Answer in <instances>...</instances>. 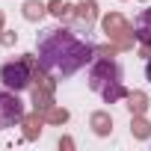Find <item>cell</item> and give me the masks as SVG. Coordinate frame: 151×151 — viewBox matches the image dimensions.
<instances>
[{"mask_svg":"<svg viewBox=\"0 0 151 151\" xmlns=\"http://www.w3.org/2000/svg\"><path fill=\"white\" fill-rule=\"evenodd\" d=\"M145 77H148V83H151V56H148V62H145Z\"/></svg>","mask_w":151,"mask_h":151,"instance_id":"obj_12","label":"cell"},{"mask_svg":"<svg viewBox=\"0 0 151 151\" xmlns=\"http://www.w3.org/2000/svg\"><path fill=\"white\" fill-rule=\"evenodd\" d=\"M92 124H95V133H110V127H113V122L104 113H95L92 116Z\"/></svg>","mask_w":151,"mask_h":151,"instance_id":"obj_7","label":"cell"},{"mask_svg":"<svg viewBox=\"0 0 151 151\" xmlns=\"http://www.w3.org/2000/svg\"><path fill=\"white\" fill-rule=\"evenodd\" d=\"M104 30H107L110 39H122L127 33V24H124L122 15H110V18H104Z\"/></svg>","mask_w":151,"mask_h":151,"instance_id":"obj_6","label":"cell"},{"mask_svg":"<svg viewBox=\"0 0 151 151\" xmlns=\"http://www.w3.org/2000/svg\"><path fill=\"white\" fill-rule=\"evenodd\" d=\"M21 119H24V104H21L12 92H3V89H0V130L15 127Z\"/></svg>","mask_w":151,"mask_h":151,"instance_id":"obj_4","label":"cell"},{"mask_svg":"<svg viewBox=\"0 0 151 151\" xmlns=\"http://www.w3.org/2000/svg\"><path fill=\"white\" fill-rule=\"evenodd\" d=\"M0 80H3L6 89L12 92H21L30 86L33 74H30V59H15V62H6L3 68H0Z\"/></svg>","mask_w":151,"mask_h":151,"instance_id":"obj_3","label":"cell"},{"mask_svg":"<svg viewBox=\"0 0 151 151\" xmlns=\"http://www.w3.org/2000/svg\"><path fill=\"white\" fill-rule=\"evenodd\" d=\"M50 6H53L50 12H53V15H59V18H62V15H71V6H68V3H62V0H53Z\"/></svg>","mask_w":151,"mask_h":151,"instance_id":"obj_9","label":"cell"},{"mask_svg":"<svg viewBox=\"0 0 151 151\" xmlns=\"http://www.w3.org/2000/svg\"><path fill=\"white\" fill-rule=\"evenodd\" d=\"M24 15H27L30 21H33V18H42V15H45V6L39 3V0H30V3H27V12H24Z\"/></svg>","mask_w":151,"mask_h":151,"instance_id":"obj_8","label":"cell"},{"mask_svg":"<svg viewBox=\"0 0 151 151\" xmlns=\"http://www.w3.org/2000/svg\"><path fill=\"white\" fill-rule=\"evenodd\" d=\"M89 86H92L107 104L119 101V98L124 95L119 62H113V59H98V62L92 65V71H89Z\"/></svg>","mask_w":151,"mask_h":151,"instance_id":"obj_2","label":"cell"},{"mask_svg":"<svg viewBox=\"0 0 151 151\" xmlns=\"http://www.w3.org/2000/svg\"><path fill=\"white\" fill-rule=\"evenodd\" d=\"M47 119H50V122H65V119H68V113H65V110H50V113H47Z\"/></svg>","mask_w":151,"mask_h":151,"instance_id":"obj_11","label":"cell"},{"mask_svg":"<svg viewBox=\"0 0 151 151\" xmlns=\"http://www.w3.org/2000/svg\"><path fill=\"white\" fill-rule=\"evenodd\" d=\"M133 36L145 45H151V6L142 9L136 18H133Z\"/></svg>","mask_w":151,"mask_h":151,"instance_id":"obj_5","label":"cell"},{"mask_svg":"<svg viewBox=\"0 0 151 151\" xmlns=\"http://www.w3.org/2000/svg\"><path fill=\"white\" fill-rule=\"evenodd\" d=\"M95 47L80 42L71 30H47L39 39V62L53 77H68L92 59Z\"/></svg>","mask_w":151,"mask_h":151,"instance_id":"obj_1","label":"cell"},{"mask_svg":"<svg viewBox=\"0 0 151 151\" xmlns=\"http://www.w3.org/2000/svg\"><path fill=\"white\" fill-rule=\"evenodd\" d=\"M133 133H136L139 139H142V136H148V127H145V122H142L139 116H136V122H133Z\"/></svg>","mask_w":151,"mask_h":151,"instance_id":"obj_10","label":"cell"}]
</instances>
